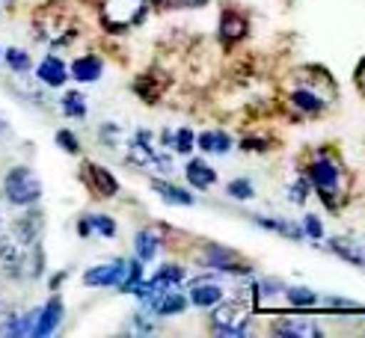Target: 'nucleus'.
I'll list each match as a JSON object with an SVG mask.
<instances>
[{
	"instance_id": "nucleus-31",
	"label": "nucleus",
	"mask_w": 365,
	"mask_h": 338,
	"mask_svg": "<svg viewBox=\"0 0 365 338\" xmlns=\"http://www.w3.org/2000/svg\"><path fill=\"white\" fill-rule=\"evenodd\" d=\"M324 306H330V309H359V302L356 300H344V297H327Z\"/></svg>"
},
{
	"instance_id": "nucleus-12",
	"label": "nucleus",
	"mask_w": 365,
	"mask_h": 338,
	"mask_svg": "<svg viewBox=\"0 0 365 338\" xmlns=\"http://www.w3.org/2000/svg\"><path fill=\"white\" fill-rule=\"evenodd\" d=\"M78 231L83 238L93 235V231H98V235H104V238H113L116 235V223L110 217H104V213H93V217H83L78 223Z\"/></svg>"
},
{
	"instance_id": "nucleus-22",
	"label": "nucleus",
	"mask_w": 365,
	"mask_h": 338,
	"mask_svg": "<svg viewBox=\"0 0 365 338\" xmlns=\"http://www.w3.org/2000/svg\"><path fill=\"white\" fill-rule=\"evenodd\" d=\"M285 300L294 309H309V306H315L318 302V294L309 291V288H285Z\"/></svg>"
},
{
	"instance_id": "nucleus-33",
	"label": "nucleus",
	"mask_w": 365,
	"mask_h": 338,
	"mask_svg": "<svg viewBox=\"0 0 365 338\" xmlns=\"http://www.w3.org/2000/svg\"><path fill=\"white\" fill-rule=\"evenodd\" d=\"M356 80H359L362 93H365V60H362V65H359V71H356Z\"/></svg>"
},
{
	"instance_id": "nucleus-19",
	"label": "nucleus",
	"mask_w": 365,
	"mask_h": 338,
	"mask_svg": "<svg viewBox=\"0 0 365 338\" xmlns=\"http://www.w3.org/2000/svg\"><path fill=\"white\" fill-rule=\"evenodd\" d=\"M273 332L279 335H321V329L315 324H309V320H279Z\"/></svg>"
},
{
	"instance_id": "nucleus-9",
	"label": "nucleus",
	"mask_w": 365,
	"mask_h": 338,
	"mask_svg": "<svg viewBox=\"0 0 365 338\" xmlns=\"http://www.w3.org/2000/svg\"><path fill=\"white\" fill-rule=\"evenodd\" d=\"M291 107H297L300 113L315 116V113H321L324 107H327V98H324V95H318L315 89L300 86V89H294V93H291Z\"/></svg>"
},
{
	"instance_id": "nucleus-10",
	"label": "nucleus",
	"mask_w": 365,
	"mask_h": 338,
	"mask_svg": "<svg viewBox=\"0 0 365 338\" xmlns=\"http://www.w3.org/2000/svg\"><path fill=\"white\" fill-rule=\"evenodd\" d=\"M190 302L199 306V309L220 306L223 302V288L220 285H211V282H199V285H193V291H190Z\"/></svg>"
},
{
	"instance_id": "nucleus-25",
	"label": "nucleus",
	"mask_w": 365,
	"mask_h": 338,
	"mask_svg": "<svg viewBox=\"0 0 365 338\" xmlns=\"http://www.w3.org/2000/svg\"><path fill=\"white\" fill-rule=\"evenodd\" d=\"M229 196L232 199H238V202H247V199L255 196V190H252V184L247 181V178H235V181L229 184Z\"/></svg>"
},
{
	"instance_id": "nucleus-4",
	"label": "nucleus",
	"mask_w": 365,
	"mask_h": 338,
	"mask_svg": "<svg viewBox=\"0 0 365 338\" xmlns=\"http://www.w3.org/2000/svg\"><path fill=\"white\" fill-rule=\"evenodd\" d=\"M247 320H250V306L247 302H226V306L217 309L214 315V327L223 335H244L247 332Z\"/></svg>"
},
{
	"instance_id": "nucleus-26",
	"label": "nucleus",
	"mask_w": 365,
	"mask_h": 338,
	"mask_svg": "<svg viewBox=\"0 0 365 338\" xmlns=\"http://www.w3.org/2000/svg\"><path fill=\"white\" fill-rule=\"evenodd\" d=\"M170 142H173V149H175L178 154H187V152L193 149V134H190V128H181V131H175Z\"/></svg>"
},
{
	"instance_id": "nucleus-2",
	"label": "nucleus",
	"mask_w": 365,
	"mask_h": 338,
	"mask_svg": "<svg viewBox=\"0 0 365 338\" xmlns=\"http://www.w3.org/2000/svg\"><path fill=\"white\" fill-rule=\"evenodd\" d=\"M4 190H6V199H9L12 205H33V202L42 196L39 178H36L30 169H24V167H18V169H12V172L6 175Z\"/></svg>"
},
{
	"instance_id": "nucleus-16",
	"label": "nucleus",
	"mask_w": 365,
	"mask_h": 338,
	"mask_svg": "<svg viewBox=\"0 0 365 338\" xmlns=\"http://www.w3.org/2000/svg\"><path fill=\"white\" fill-rule=\"evenodd\" d=\"M39 80L48 86H63L66 83V65L57 57H45L39 65Z\"/></svg>"
},
{
	"instance_id": "nucleus-34",
	"label": "nucleus",
	"mask_w": 365,
	"mask_h": 338,
	"mask_svg": "<svg viewBox=\"0 0 365 338\" xmlns=\"http://www.w3.org/2000/svg\"><path fill=\"white\" fill-rule=\"evenodd\" d=\"M4 131H6V125H4V122H0V137H4Z\"/></svg>"
},
{
	"instance_id": "nucleus-24",
	"label": "nucleus",
	"mask_w": 365,
	"mask_h": 338,
	"mask_svg": "<svg viewBox=\"0 0 365 338\" xmlns=\"http://www.w3.org/2000/svg\"><path fill=\"white\" fill-rule=\"evenodd\" d=\"M63 110H66V116L83 119V116H86V104H83V95H81V93H68V95L63 98Z\"/></svg>"
},
{
	"instance_id": "nucleus-28",
	"label": "nucleus",
	"mask_w": 365,
	"mask_h": 338,
	"mask_svg": "<svg viewBox=\"0 0 365 338\" xmlns=\"http://www.w3.org/2000/svg\"><path fill=\"white\" fill-rule=\"evenodd\" d=\"M303 231H306V235L312 238V241H321V238H324V226H321V220L315 217V213H309V217L303 220Z\"/></svg>"
},
{
	"instance_id": "nucleus-14",
	"label": "nucleus",
	"mask_w": 365,
	"mask_h": 338,
	"mask_svg": "<svg viewBox=\"0 0 365 338\" xmlns=\"http://www.w3.org/2000/svg\"><path fill=\"white\" fill-rule=\"evenodd\" d=\"M187 181L193 187H199V190H208L217 181V172L208 164H202V160H190L187 164Z\"/></svg>"
},
{
	"instance_id": "nucleus-20",
	"label": "nucleus",
	"mask_w": 365,
	"mask_h": 338,
	"mask_svg": "<svg viewBox=\"0 0 365 338\" xmlns=\"http://www.w3.org/2000/svg\"><path fill=\"white\" fill-rule=\"evenodd\" d=\"M255 223H259L262 228H270V231H277V235H288L291 241H300L303 238V231L297 226H291L285 220H273V217H255Z\"/></svg>"
},
{
	"instance_id": "nucleus-15",
	"label": "nucleus",
	"mask_w": 365,
	"mask_h": 338,
	"mask_svg": "<svg viewBox=\"0 0 365 338\" xmlns=\"http://www.w3.org/2000/svg\"><path fill=\"white\" fill-rule=\"evenodd\" d=\"M247 33V21H244V15L238 12H223L220 18V36H223V42H235V39H241V36Z\"/></svg>"
},
{
	"instance_id": "nucleus-5",
	"label": "nucleus",
	"mask_w": 365,
	"mask_h": 338,
	"mask_svg": "<svg viewBox=\"0 0 365 338\" xmlns=\"http://www.w3.org/2000/svg\"><path fill=\"white\" fill-rule=\"evenodd\" d=\"M83 175H86L89 190H93L96 196H101V199H110V196H116L119 184H116V178L107 172L104 167H98V164H86V167H83Z\"/></svg>"
},
{
	"instance_id": "nucleus-3",
	"label": "nucleus",
	"mask_w": 365,
	"mask_h": 338,
	"mask_svg": "<svg viewBox=\"0 0 365 338\" xmlns=\"http://www.w3.org/2000/svg\"><path fill=\"white\" fill-rule=\"evenodd\" d=\"M145 15V0H104L101 18L110 30H125Z\"/></svg>"
},
{
	"instance_id": "nucleus-1",
	"label": "nucleus",
	"mask_w": 365,
	"mask_h": 338,
	"mask_svg": "<svg viewBox=\"0 0 365 338\" xmlns=\"http://www.w3.org/2000/svg\"><path fill=\"white\" fill-rule=\"evenodd\" d=\"M306 178L321 190L324 205L333 208V205H336L333 196L339 193L341 178H344V172H341V167L336 164V160H333V157H315L312 164H309V169H306Z\"/></svg>"
},
{
	"instance_id": "nucleus-7",
	"label": "nucleus",
	"mask_w": 365,
	"mask_h": 338,
	"mask_svg": "<svg viewBox=\"0 0 365 338\" xmlns=\"http://www.w3.org/2000/svg\"><path fill=\"white\" fill-rule=\"evenodd\" d=\"M205 261L208 267H217V270H229V273H250V267L238 261V255L232 253V249H223V246H217L211 243L205 249Z\"/></svg>"
},
{
	"instance_id": "nucleus-21",
	"label": "nucleus",
	"mask_w": 365,
	"mask_h": 338,
	"mask_svg": "<svg viewBox=\"0 0 365 338\" xmlns=\"http://www.w3.org/2000/svg\"><path fill=\"white\" fill-rule=\"evenodd\" d=\"M137 243V258L140 261H152L155 258V253H158V238L152 235V231H137V238H134Z\"/></svg>"
},
{
	"instance_id": "nucleus-6",
	"label": "nucleus",
	"mask_w": 365,
	"mask_h": 338,
	"mask_svg": "<svg viewBox=\"0 0 365 338\" xmlns=\"http://www.w3.org/2000/svg\"><path fill=\"white\" fill-rule=\"evenodd\" d=\"M125 270H128V264H125L122 258H116V261H110V264L93 267V270L83 276V282H86V285H96V288H107V285H119L122 276H125Z\"/></svg>"
},
{
	"instance_id": "nucleus-32",
	"label": "nucleus",
	"mask_w": 365,
	"mask_h": 338,
	"mask_svg": "<svg viewBox=\"0 0 365 338\" xmlns=\"http://www.w3.org/2000/svg\"><path fill=\"white\" fill-rule=\"evenodd\" d=\"M160 4H167V6H199V4H205V0H160Z\"/></svg>"
},
{
	"instance_id": "nucleus-17",
	"label": "nucleus",
	"mask_w": 365,
	"mask_h": 338,
	"mask_svg": "<svg viewBox=\"0 0 365 338\" xmlns=\"http://www.w3.org/2000/svg\"><path fill=\"white\" fill-rule=\"evenodd\" d=\"M199 149L202 152H214V154H226L232 149V139L223 131H205L199 137Z\"/></svg>"
},
{
	"instance_id": "nucleus-18",
	"label": "nucleus",
	"mask_w": 365,
	"mask_h": 338,
	"mask_svg": "<svg viewBox=\"0 0 365 338\" xmlns=\"http://www.w3.org/2000/svg\"><path fill=\"white\" fill-rule=\"evenodd\" d=\"M152 187H155V193H160L163 199L173 202V205H193V196L187 190L170 184V181H152Z\"/></svg>"
},
{
	"instance_id": "nucleus-13",
	"label": "nucleus",
	"mask_w": 365,
	"mask_h": 338,
	"mask_svg": "<svg viewBox=\"0 0 365 338\" xmlns=\"http://www.w3.org/2000/svg\"><path fill=\"white\" fill-rule=\"evenodd\" d=\"M152 309H155L158 315H163V317H170V315H181V312L187 309V300L170 288V291H163V294L152 302Z\"/></svg>"
},
{
	"instance_id": "nucleus-11",
	"label": "nucleus",
	"mask_w": 365,
	"mask_h": 338,
	"mask_svg": "<svg viewBox=\"0 0 365 338\" xmlns=\"http://www.w3.org/2000/svg\"><path fill=\"white\" fill-rule=\"evenodd\" d=\"M71 75H75L81 83H93L101 78V60L93 57V53H86V57H78L71 63Z\"/></svg>"
},
{
	"instance_id": "nucleus-23",
	"label": "nucleus",
	"mask_w": 365,
	"mask_h": 338,
	"mask_svg": "<svg viewBox=\"0 0 365 338\" xmlns=\"http://www.w3.org/2000/svg\"><path fill=\"white\" fill-rule=\"evenodd\" d=\"M140 282H143V264L131 261V264H128V270H125V276H122V282H119V288L128 291V294H134V288Z\"/></svg>"
},
{
	"instance_id": "nucleus-30",
	"label": "nucleus",
	"mask_w": 365,
	"mask_h": 338,
	"mask_svg": "<svg viewBox=\"0 0 365 338\" xmlns=\"http://www.w3.org/2000/svg\"><path fill=\"white\" fill-rule=\"evenodd\" d=\"M57 142H60V146H63L68 154H75V152L81 149V146H78V137L71 134V131H60V134H57Z\"/></svg>"
},
{
	"instance_id": "nucleus-8",
	"label": "nucleus",
	"mask_w": 365,
	"mask_h": 338,
	"mask_svg": "<svg viewBox=\"0 0 365 338\" xmlns=\"http://www.w3.org/2000/svg\"><path fill=\"white\" fill-rule=\"evenodd\" d=\"M60 320H63V302L53 297L45 309H39V317H36V327H33V335L36 338H45L51 335L53 329L60 327Z\"/></svg>"
},
{
	"instance_id": "nucleus-29",
	"label": "nucleus",
	"mask_w": 365,
	"mask_h": 338,
	"mask_svg": "<svg viewBox=\"0 0 365 338\" xmlns=\"http://www.w3.org/2000/svg\"><path fill=\"white\" fill-rule=\"evenodd\" d=\"M306 196H309V178H300V181L291 187V202H294V205H303V202H306Z\"/></svg>"
},
{
	"instance_id": "nucleus-27",
	"label": "nucleus",
	"mask_w": 365,
	"mask_h": 338,
	"mask_svg": "<svg viewBox=\"0 0 365 338\" xmlns=\"http://www.w3.org/2000/svg\"><path fill=\"white\" fill-rule=\"evenodd\" d=\"M6 63H9V68H15V71H27V68H30V57H27L21 48H9V51H6Z\"/></svg>"
}]
</instances>
